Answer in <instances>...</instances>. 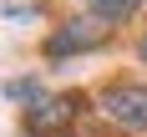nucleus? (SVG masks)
<instances>
[{"label":"nucleus","mask_w":147,"mask_h":137,"mask_svg":"<svg viewBox=\"0 0 147 137\" xmlns=\"http://www.w3.org/2000/svg\"><path fill=\"white\" fill-rule=\"evenodd\" d=\"M91 112L127 137H147V81H137V76L102 81L91 91Z\"/></svg>","instance_id":"obj_1"},{"label":"nucleus","mask_w":147,"mask_h":137,"mask_svg":"<svg viewBox=\"0 0 147 137\" xmlns=\"http://www.w3.org/2000/svg\"><path fill=\"white\" fill-rule=\"evenodd\" d=\"M112 41V30L96 20V15H66L61 26L46 30V41H41V56L46 61H76V56H91V51H102V46Z\"/></svg>","instance_id":"obj_2"},{"label":"nucleus","mask_w":147,"mask_h":137,"mask_svg":"<svg viewBox=\"0 0 147 137\" xmlns=\"http://www.w3.org/2000/svg\"><path fill=\"white\" fill-rule=\"evenodd\" d=\"M86 97L81 91H51L41 107H30V112H20V127H26L30 137H66L76 127V117L86 112Z\"/></svg>","instance_id":"obj_3"},{"label":"nucleus","mask_w":147,"mask_h":137,"mask_svg":"<svg viewBox=\"0 0 147 137\" xmlns=\"http://www.w3.org/2000/svg\"><path fill=\"white\" fill-rule=\"evenodd\" d=\"M147 0H81V10L86 15H96V20H102L107 30H117V26H127V20H132L137 10H142Z\"/></svg>","instance_id":"obj_4"},{"label":"nucleus","mask_w":147,"mask_h":137,"mask_svg":"<svg viewBox=\"0 0 147 137\" xmlns=\"http://www.w3.org/2000/svg\"><path fill=\"white\" fill-rule=\"evenodd\" d=\"M0 91H5V102H15V107H20V112H30V107H41L46 97H51V86H46L41 76H10Z\"/></svg>","instance_id":"obj_5"},{"label":"nucleus","mask_w":147,"mask_h":137,"mask_svg":"<svg viewBox=\"0 0 147 137\" xmlns=\"http://www.w3.org/2000/svg\"><path fill=\"white\" fill-rule=\"evenodd\" d=\"M137 61H142V66H147V30H142V36H137Z\"/></svg>","instance_id":"obj_6"}]
</instances>
